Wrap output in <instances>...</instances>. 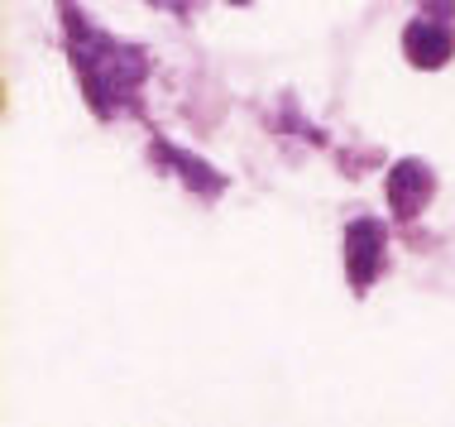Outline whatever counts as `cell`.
I'll use <instances>...</instances> for the list:
<instances>
[{
	"label": "cell",
	"mask_w": 455,
	"mask_h": 427,
	"mask_svg": "<svg viewBox=\"0 0 455 427\" xmlns=\"http://www.w3.org/2000/svg\"><path fill=\"white\" fill-rule=\"evenodd\" d=\"M72 58H77L82 77H87V96L96 101L101 116L116 101H125L144 77V53L140 48H125V44L106 39V34L87 29L82 20H72Z\"/></svg>",
	"instance_id": "cell-1"
},
{
	"label": "cell",
	"mask_w": 455,
	"mask_h": 427,
	"mask_svg": "<svg viewBox=\"0 0 455 427\" xmlns=\"http://www.w3.org/2000/svg\"><path fill=\"white\" fill-rule=\"evenodd\" d=\"M379 264H384V226L360 216L346 230V278L355 288H369L379 278Z\"/></svg>",
	"instance_id": "cell-2"
},
{
	"label": "cell",
	"mask_w": 455,
	"mask_h": 427,
	"mask_svg": "<svg viewBox=\"0 0 455 427\" xmlns=\"http://www.w3.org/2000/svg\"><path fill=\"white\" fill-rule=\"evenodd\" d=\"M432 192H436V178L427 173V164H417V158L393 164V173H388V202H393V212H398V222H417V216H422V206L432 202Z\"/></svg>",
	"instance_id": "cell-3"
},
{
	"label": "cell",
	"mask_w": 455,
	"mask_h": 427,
	"mask_svg": "<svg viewBox=\"0 0 455 427\" xmlns=\"http://www.w3.org/2000/svg\"><path fill=\"white\" fill-rule=\"evenodd\" d=\"M403 48H408V63L412 68H446L451 53H455V34L451 24H436V20H412L408 34H403Z\"/></svg>",
	"instance_id": "cell-4"
},
{
	"label": "cell",
	"mask_w": 455,
	"mask_h": 427,
	"mask_svg": "<svg viewBox=\"0 0 455 427\" xmlns=\"http://www.w3.org/2000/svg\"><path fill=\"white\" fill-rule=\"evenodd\" d=\"M158 158H168L173 168H182L188 188H196V192H220V178L202 164V158H192V154H182V149H168V144H158Z\"/></svg>",
	"instance_id": "cell-5"
},
{
	"label": "cell",
	"mask_w": 455,
	"mask_h": 427,
	"mask_svg": "<svg viewBox=\"0 0 455 427\" xmlns=\"http://www.w3.org/2000/svg\"><path fill=\"white\" fill-rule=\"evenodd\" d=\"M154 5H168V10H182V0H154Z\"/></svg>",
	"instance_id": "cell-6"
},
{
	"label": "cell",
	"mask_w": 455,
	"mask_h": 427,
	"mask_svg": "<svg viewBox=\"0 0 455 427\" xmlns=\"http://www.w3.org/2000/svg\"><path fill=\"white\" fill-rule=\"evenodd\" d=\"M230 5H250V0H230Z\"/></svg>",
	"instance_id": "cell-7"
}]
</instances>
